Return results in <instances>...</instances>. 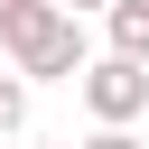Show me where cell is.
<instances>
[{
    "mask_svg": "<svg viewBox=\"0 0 149 149\" xmlns=\"http://www.w3.org/2000/svg\"><path fill=\"white\" fill-rule=\"evenodd\" d=\"M0 47H9V65H19L28 84H74V74L93 65L84 19H74V9H56V0H28L19 19H0Z\"/></svg>",
    "mask_w": 149,
    "mask_h": 149,
    "instance_id": "1",
    "label": "cell"
},
{
    "mask_svg": "<svg viewBox=\"0 0 149 149\" xmlns=\"http://www.w3.org/2000/svg\"><path fill=\"white\" fill-rule=\"evenodd\" d=\"M74 93H84V112H93V121H140V112H149V65L102 47V56L74 74Z\"/></svg>",
    "mask_w": 149,
    "mask_h": 149,
    "instance_id": "2",
    "label": "cell"
},
{
    "mask_svg": "<svg viewBox=\"0 0 149 149\" xmlns=\"http://www.w3.org/2000/svg\"><path fill=\"white\" fill-rule=\"evenodd\" d=\"M102 37H112V56H140L149 65V0H112L102 9Z\"/></svg>",
    "mask_w": 149,
    "mask_h": 149,
    "instance_id": "3",
    "label": "cell"
},
{
    "mask_svg": "<svg viewBox=\"0 0 149 149\" xmlns=\"http://www.w3.org/2000/svg\"><path fill=\"white\" fill-rule=\"evenodd\" d=\"M19 130H28V74L9 65L0 74V140H19Z\"/></svg>",
    "mask_w": 149,
    "mask_h": 149,
    "instance_id": "4",
    "label": "cell"
},
{
    "mask_svg": "<svg viewBox=\"0 0 149 149\" xmlns=\"http://www.w3.org/2000/svg\"><path fill=\"white\" fill-rule=\"evenodd\" d=\"M84 149H149V140H140L130 121H93V140H84Z\"/></svg>",
    "mask_w": 149,
    "mask_h": 149,
    "instance_id": "5",
    "label": "cell"
},
{
    "mask_svg": "<svg viewBox=\"0 0 149 149\" xmlns=\"http://www.w3.org/2000/svg\"><path fill=\"white\" fill-rule=\"evenodd\" d=\"M56 9H74V19H93V9H112V0H56Z\"/></svg>",
    "mask_w": 149,
    "mask_h": 149,
    "instance_id": "6",
    "label": "cell"
},
{
    "mask_svg": "<svg viewBox=\"0 0 149 149\" xmlns=\"http://www.w3.org/2000/svg\"><path fill=\"white\" fill-rule=\"evenodd\" d=\"M19 9H28V0H0V19H19Z\"/></svg>",
    "mask_w": 149,
    "mask_h": 149,
    "instance_id": "7",
    "label": "cell"
},
{
    "mask_svg": "<svg viewBox=\"0 0 149 149\" xmlns=\"http://www.w3.org/2000/svg\"><path fill=\"white\" fill-rule=\"evenodd\" d=\"M28 149H56V140H28Z\"/></svg>",
    "mask_w": 149,
    "mask_h": 149,
    "instance_id": "8",
    "label": "cell"
}]
</instances>
